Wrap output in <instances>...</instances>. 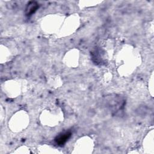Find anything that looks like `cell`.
Here are the masks:
<instances>
[{
    "instance_id": "2",
    "label": "cell",
    "mask_w": 154,
    "mask_h": 154,
    "mask_svg": "<svg viewBox=\"0 0 154 154\" xmlns=\"http://www.w3.org/2000/svg\"><path fill=\"white\" fill-rule=\"evenodd\" d=\"M38 7V5L35 2H31L29 4V5L28 7V9L27 10H28V11L27 13V15L30 16L32 14H33L37 10Z\"/></svg>"
},
{
    "instance_id": "1",
    "label": "cell",
    "mask_w": 154,
    "mask_h": 154,
    "mask_svg": "<svg viewBox=\"0 0 154 154\" xmlns=\"http://www.w3.org/2000/svg\"><path fill=\"white\" fill-rule=\"evenodd\" d=\"M71 134H72L70 132H65L61 133L55 137V141L57 144L62 146L64 143H66V142L70 138V137H71Z\"/></svg>"
}]
</instances>
